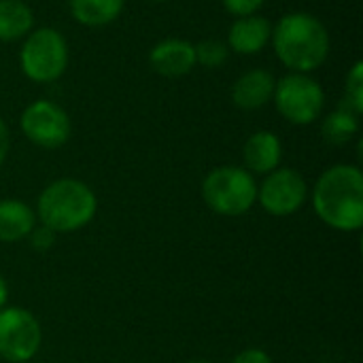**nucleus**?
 <instances>
[{
	"instance_id": "obj_1",
	"label": "nucleus",
	"mask_w": 363,
	"mask_h": 363,
	"mask_svg": "<svg viewBox=\"0 0 363 363\" xmlns=\"http://www.w3.org/2000/svg\"><path fill=\"white\" fill-rule=\"evenodd\" d=\"M270 43L279 62L291 72L308 74L330 57V32L325 23L304 11L287 13L272 28Z\"/></svg>"
},
{
	"instance_id": "obj_2",
	"label": "nucleus",
	"mask_w": 363,
	"mask_h": 363,
	"mask_svg": "<svg viewBox=\"0 0 363 363\" xmlns=\"http://www.w3.org/2000/svg\"><path fill=\"white\" fill-rule=\"evenodd\" d=\"M319 219L338 232H357L363 225V174L357 166L336 164L328 168L313 191Z\"/></svg>"
},
{
	"instance_id": "obj_3",
	"label": "nucleus",
	"mask_w": 363,
	"mask_h": 363,
	"mask_svg": "<svg viewBox=\"0 0 363 363\" xmlns=\"http://www.w3.org/2000/svg\"><path fill=\"white\" fill-rule=\"evenodd\" d=\"M98 208L96 194L79 179H57L38 198V219L55 234L85 228Z\"/></svg>"
},
{
	"instance_id": "obj_4",
	"label": "nucleus",
	"mask_w": 363,
	"mask_h": 363,
	"mask_svg": "<svg viewBox=\"0 0 363 363\" xmlns=\"http://www.w3.org/2000/svg\"><path fill=\"white\" fill-rule=\"evenodd\" d=\"M206 206L223 217H240L257 202V181L247 168L219 166L202 181Z\"/></svg>"
},
{
	"instance_id": "obj_5",
	"label": "nucleus",
	"mask_w": 363,
	"mask_h": 363,
	"mask_svg": "<svg viewBox=\"0 0 363 363\" xmlns=\"http://www.w3.org/2000/svg\"><path fill=\"white\" fill-rule=\"evenodd\" d=\"M21 72L34 83L57 81L68 66V43L55 28L32 30L19 51Z\"/></svg>"
},
{
	"instance_id": "obj_6",
	"label": "nucleus",
	"mask_w": 363,
	"mask_h": 363,
	"mask_svg": "<svg viewBox=\"0 0 363 363\" xmlns=\"http://www.w3.org/2000/svg\"><path fill=\"white\" fill-rule=\"evenodd\" d=\"M272 100L277 111L294 125L317 121L325 106V94L319 81L302 72H289L279 79Z\"/></svg>"
},
{
	"instance_id": "obj_7",
	"label": "nucleus",
	"mask_w": 363,
	"mask_h": 363,
	"mask_svg": "<svg viewBox=\"0 0 363 363\" xmlns=\"http://www.w3.org/2000/svg\"><path fill=\"white\" fill-rule=\"evenodd\" d=\"M19 128L23 136L40 149H60L72 134L68 113L51 100L28 104L19 117Z\"/></svg>"
},
{
	"instance_id": "obj_8",
	"label": "nucleus",
	"mask_w": 363,
	"mask_h": 363,
	"mask_svg": "<svg viewBox=\"0 0 363 363\" xmlns=\"http://www.w3.org/2000/svg\"><path fill=\"white\" fill-rule=\"evenodd\" d=\"M43 342L40 323L36 317L17 306L0 311V357L11 363L32 359Z\"/></svg>"
},
{
	"instance_id": "obj_9",
	"label": "nucleus",
	"mask_w": 363,
	"mask_h": 363,
	"mask_svg": "<svg viewBox=\"0 0 363 363\" xmlns=\"http://www.w3.org/2000/svg\"><path fill=\"white\" fill-rule=\"evenodd\" d=\"M308 198L304 177L294 168H277L257 185V200L268 215L289 217L298 213Z\"/></svg>"
},
{
	"instance_id": "obj_10",
	"label": "nucleus",
	"mask_w": 363,
	"mask_h": 363,
	"mask_svg": "<svg viewBox=\"0 0 363 363\" xmlns=\"http://www.w3.org/2000/svg\"><path fill=\"white\" fill-rule=\"evenodd\" d=\"M151 68L168 79L183 77L194 70L196 66V51L194 45L185 38H166L160 40L149 53Z\"/></svg>"
},
{
	"instance_id": "obj_11",
	"label": "nucleus",
	"mask_w": 363,
	"mask_h": 363,
	"mask_svg": "<svg viewBox=\"0 0 363 363\" xmlns=\"http://www.w3.org/2000/svg\"><path fill=\"white\" fill-rule=\"evenodd\" d=\"M277 79L264 68H253L240 74L232 85V102L242 111H257L274 96Z\"/></svg>"
},
{
	"instance_id": "obj_12",
	"label": "nucleus",
	"mask_w": 363,
	"mask_h": 363,
	"mask_svg": "<svg viewBox=\"0 0 363 363\" xmlns=\"http://www.w3.org/2000/svg\"><path fill=\"white\" fill-rule=\"evenodd\" d=\"M272 36V26L268 19L259 15L236 17L228 32V49L240 55H255L259 53Z\"/></svg>"
},
{
	"instance_id": "obj_13",
	"label": "nucleus",
	"mask_w": 363,
	"mask_h": 363,
	"mask_svg": "<svg viewBox=\"0 0 363 363\" xmlns=\"http://www.w3.org/2000/svg\"><path fill=\"white\" fill-rule=\"evenodd\" d=\"M283 157L281 138L274 132L262 130L247 138L242 147V160L251 174H270L279 168Z\"/></svg>"
},
{
	"instance_id": "obj_14",
	"label": "nucleus",
	"mask_w": 363,
	"mask_h": 363,
	"mask_svg": "<svg viewBox=\"0 0 363 363\" xmlns=\"http://www.w3.org/2000/svg\"><path fill=\"white\" fill-rule=\"evenodd\" d=\"M36 215L34 211L19 200H2L0 202V240L2 242H19L34 230Z\"/></svg>"
},
{
	"instance_id": "obj_15",
	"label": "nucleus",
	"mask_w": 363,
	"mask_h": 363,
	"mask_svg": "<svg viewBox=\"0 0 363 363\" xmlns=\"http://www.w3.org/2000/svg\"><path fill=\"white\" fill-rule=\"evenodd\" d=\"M34 30V13L23 0H0V40L26 38Z\"/></svg>"
},
{
	"instance_id": "obj_16",
	"label": "nucleus",
	"mask_w": 363,
	"mask_h": 363,
	"mask_svg": "<svg viewBox=\"0 0 363 363\" xmlns=\"http://www.w3.org/2000/svg\"><path fill=\"white\" fill-rule=\"evenodd\" d=\"M70 15L87 28H102L113 23L121 11L125 0H68Z\"/></svg>"
},
{
	"instance_id": "obj_17",
	"label": "nucleus",
	"mask_w": 363,
	"mask_h": 363,
	"mask_svg": "<svg viewBox=\"0 0 363 363\" xmlns=\"http://www.w3.org/2000/svg\"><path fill=\"white\" fill-rule=\"evenodd\" d=\"M357 132H359V115L345 106H338L336 111H332L321 123V134L325 143L336 145V147L351 143L357 136Z\"/></svg>"
},
{
	"instance_id": "obj_18",
	"label": "nucleus",
	"mask_w": 363,
	"mask_h": 363,
	"mask_svg": "<svg viewBox=\"0 0 363 363\" xmlns=\"http://www.w3.org/2000/svg\"><path fill=\"white\" fill-rule=\"evenodd\" d=\"M345 102L340 106L345 108H351L353 113L362 115L363 113V62L357 60L353 64V68L349 70L347 74V81H345Z\"/></svg>"
},
{
	"instance_id": "obj_19",
	"label": "nucleus",
	"mask_w": 363,
	"mask_h": 363,
	"mask_svg": "<svg viewBox=\"0 0 363 363\" xmlns=\"http://www.w3.org/2000/svg\"><path fill=\"white\" fill-rule=\"evenodd\" d=\"M196 51V64H202L204 68H219L225 64L230 49L219 38H206L198 45H194Z\"/></svg>"
},
{
	"instance_id": "obj_20",
	"label": "nucleus",
	"mask_w": 363,
	"mask_h": 363,
	"mask_svg": "<svg viewBox=\"0 0 363 363\" xmlns=\"http://www.w3.org/2000/svg\"><path fill=\"white\" fill-rule=\"evenodd\" d=\"M266 0H221L223 9L234 17H247L257 15V11L264 6Z\"/></svg>"
},
{
	"instance_id": "obj_21",
	"label": "nucleus",
	"mask_w": 363,
	"mask_h": 363,
	"mask_svg": "<svg viewBox=\"0 0 363 363\" xmlns=\"http://www.w3.org/2000/svg\"><path fill=\"white\" fill-rule=\"evenodd\" d=\"M30 236H32V247L36 249V251H45V249H49L51 245H53V238H55V232H51L49 228H34L32 232H30Z\"/></svg>"
},
{
	"instance_id": "obj_22",
	"label": "nucleus",
	"mask_w": 363,
	"mask_h": 363,
	"mask_svg": "<svg viewBox=\"0 0 363 363\" xmlns=\"http://www.w3.org/2000/svg\"><path fill=\"white\" fill-rule=\"evenodd\" d=\"M232 363H272V359H270V355H268L266 351H262V349H247V351L238 353Z\"/></svg>"
},
{
	"instance_id": "obj_23",
	"label": "nucleus",
	"mask_w": 363,
	"mask_h": 363,
	"mask_svg": "<svg viewBox=\"0 0 363 363\" xmlns=\"http://www.w3.org/2000/svg\"><path fill=\"white\" fill-rule=\"evenodd\" d=\"M9 147H11V136H9V128L4 123V119L0 117V166L9 155Z\"/></svg>"
},
{
	"instance_id": "obj_24",
	"label": "nucleus",
	"mask_w": 363,
	"mask_h": 363,
	"mask_svg": "<svg viewBox=\"0 0 363 363\" xmlns=\"http://www.w3.org/2000/svg\"><path fill=\"white\" fill-rule=\"evenodd\" d=\"M6 298H9V287H6L4 279L0 277V311L6 306Z\"/></svg>"
},
{
	"instance_id": "obj_25",
	"label": "nucleus",
	"mask_w": 363,
	"mask_h": 363,
	"mask_svg": "<svg viewBox=\"0 0 363 363\" xmlns=\"http://www.w3.org/2000/svg\"><path fill=\"white\" fill-rule=\"evenodd\" d=\"M189 363H213V362H204V359H198V362H189Z\"/></svg>"
},
{
	"instance_id": "obj_26",
	"label": "nucleus",
	"mask_w": 363,
	"mask_h": 363,
	"mask_svg": "<svg viewBox=\"0 0 363 363\" xmlns=\"http://www.w3.org/2000/svg\"><path fill=\"white\" fill-rule=\"evenodd\" d=\"M153 2H166V0H153Z\"/></svg>"
}]
</instances>
